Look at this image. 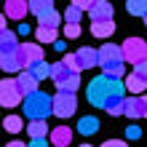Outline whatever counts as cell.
Returning a JSON list of instances; mask_svg holds the SVG:
<instances>
[{
	"label": "cell",
	"instance_id": "obj_6",
	"mask_svg": "<svg viewBox=\"0 0 147 147\" xmlns=\"http://www.w3.org/2000/svg\"><path fill=\"white\" fill-rule=\"evenodd\" d=\"M22 94L13 80H0V107H19Z\"/></svg>",
	"mask_w": 147,
	"mask_h": 147
},
{
	"label": "cell",
	"instance_id": "obj_16",
	"mask_svg": "<svg viewBox=\"0 0 147 147\" xmlns=\"http://www.w3.org/2000/svg\"><path fill=\"white\" fill-rule=\"evenodd\" d=\"M144 88H147V80H144V78H136L134 72H131V75H126V83H123V91H128V94H134V96H142V94H144Z\"/></svg>",
	"mask_w": 147,
	"mask_h": 147
},
{
	"label": "cell",
	"instance_id": "obj_7",
	"mask_svg": "<svg viewBox=\"0 0 147 147\" xmlns=\"http://www.w3.org/2000/svg\"><path fill=\"white\" fill-rule=\"evenodd\" d=\"M120 107H123V115L139 120L147 115V99L144 96H126L123 102H120Z\"/></svg>",
	"mask_w": 147,
	"mask_h": 147
},
{
	"label": "cell",
	"instance_id": "obj_15",
	"mask_svg": "<svg viewBox=\"0 0 147 147\" xmlns=\"http://www.w3.org/2000/svg\"><path fill=\"white\" fill-rule=\"evenodd\" d=\"M72 75H78V72H70V70H67V67H64L62 62H56V64H51V75H48V78L56 83V88H59V86H64V83L70 80Z\"/></svg>",
	"mask_w": 147,
	"mask_h": 147
},
{
	"label": "cell",
	"instance_id": "obj_10",
	"mask_svg": "<svg viewBox=\"0 0 147 147\" xmlns=\"http://www.w3.org/2000/svg\"><path fill=\"white\" fill-rule=\"evenodd\" d=\"M3 16H5V19H11V22H22L24 16H27V3H24V0H8Z\"/></svg>",
	"mask_w": 147,
	"mask_h": 147
},
{
	"label": "cell",
	"instance_id": "obj_11",
	"mask_svg": "<svg viewBox=\"0 0 147 147\" xmlns=\"http://www.w3.org/2000/svg\"><path fill=\"white\" fill-rule=\"evenodd\" d=\"M16 88H19V94H22V99L24 96H30V94H35L38 91V83L35 80H32V75L27 72V70H24V72H19V78H16Z\"/></svg>",
	"mask_w": 147,
	"mask_h": 147
},
{
	"label": "cell",
	"instance_id": "obj_38",
	"mask_svg": "<svg viewBox=\"0 0 147 147\" xmlns=\"http://www.w3.org/2000/svg\"><path fill=\"white\" fill-rule=\"evenodd\" d=\"M19 35H30V24H19ZM16 35V38H19Z\"/></svg>",
	"mask_w": 147,
	"mask_h": 147
},
{
	"label": "cell",
	"instance_id": "obj_4",
	"mask_svg": "<svg viewBox=\"0 0 147 147\" xmlns=\"http://www.w3.org/2000/svg\"><path fill=\"white\" fill-rule=\"evenodd\" d=\"M78 110V96L75 94H64V91H56V96H51V112L59 118V120H67L72 118Z\"/></svg>",
	"mask_w": 147,
	"mask_h": 147
},
{
	"label": "cell",
	"instance_id": "obj_5",
	"mask_svg": "<svg viewBox=\"0 0 147 147\" xmlns=\"http://www.w3.org/2000/svg\"><path fill=\"white\" fill-rule=\"evenodd\" d=\"M16 62H19V70L24 72L30 64L35 62H43V46H38V43H19V48L13 51Z\"/></svg>",
	"mask_w": 147,
	"mask_h": 147
},
{
	"label": "cell",
	"instance_id": "obj_12",
	"mask_svg": "<svg viewBox=\"0 0 147 147\" xmlns=\"http://www.w3.org/2000/svg\"><path fill=\"white\" fill-rule=\"evenodd\" d=\"M70 142H72V128H67V126L51 128V144L54 147H67Z\"/></svg>",
	"mask_w": 147,
	"mask_h": 147
},
{
	"label": "cell",
	"instance_id": "obj_29",
	"mask_svg": "<svg viewBox=\"0 0 147 147\" xmlns=\"http://www.w3.org/2000/svg\"><path fill=\"white\" fill-rule=\"evenodd\" d=\"M80 35V24H64V38L67 40H75Z\"/></svg>",
	"mask_w": 147,
	"mask_h": 147
},
{
	"label": "cell",
	"instance_id": "obj_39",
	"mask_svg": "<svg viewBox=\"0 0 147 147\" xmlns=\"http://www.w3.org/2000/svg\"><path fill=\"white\" fill-rule=\"evenodd\" d=\"M5 147H27V144H22V142H19V139H13V142H8V144H5Z\"/></svg>",
	"mask_w": 147,
	"mask_h": 147
},
{
	"label": "cell",
	"instance_id": "obj_27",
	"mask_svg": "<svg viewBox=\"0 0 147 147\" xmlns=\"http://www.w3.org/2000/svg\"><path fill=\"white\" fill-rule=\"evenodd\" d=\"M126 11L131 16H147V3L144 0H131V3L126 5Z\"/></svg>",
	"mask_w": 147,
	"mask_h": 147
},
{
	"label": "cell",
	"instance_id": "obj_26",
	"mask_svg": "<svg viewBox=\"0 0 147 147\" xmlns=\"http://www.w3.org/2000/svg\"><path fill=\"white\" fill-rule=\"evenodd\" d=\"M35 38H38V46H40V43H56V30H48V27H38Z\"/></svg>",
	"mask_w": 147,
	"mask_h": 147
},
{
	"label": "cell",
	"instance_id": "obj_24",
	"mask_svg": "<svg viewBox=\"0 0 147 147\" xmlns=\"http://www.w3.org/2000/svg\"><path fill=\"white\" fill-rule=\"evenodd\" d=\"M27 11H32L35 16H43V13L54 11V3L51 0H32V3H27Z\"/></svg>",
	"mask_w": 147,
	"mask_h": 147
},
{
	"label": "cell",
	"instance_id": "obj_32",
	"mask_svg": "<svg viewBox=\"0 0 147 147\" xmlns=\"http://www.w3.org/2000/svg\"><path fill=\"white\" fill-rule=\"evenodd\" d=\"M134 75L147 80V62H136V64H134Z\"/></svg>",
	"mask_w": 147,
	"mask_h": 147
},
{
	"label": "cell",
	"instance_id": "obj_23",
	"mask_svg": "<svg viewBox=\"0 0 147 147\" xmlns=\"http://www.w3.org/2000/svg\"><path fill=\"white\" fill-rule=\"evenodd\" d=\"M123 72H126V64L123 62H115V64H105V67H102V75H105V78H112V80H120Z\"/></svg>",
	"mask_w": 147,
	"mask_h": 147
},
{
	"label": "cell",
	"instance_id": "obj_40",
	"mask_svg": "<svg viewBox=\"0 0 147 147\" xmlns=\"http://www.w3.org/2000/svg\"><path fill=\"white\" fill-rule=\"evenodd\" d=\"M3 30H5V16L0 13V32H3Z\"/></svg>",
	"mask_w": 147,
	"mask_h": 147
},
{
	"label": "cell",
	"instance_id": "obj_28",
	"mask_svg": "<svg viewBox=\"0 0 147 147\" xmlns=\"http://www.w3.org/2000/svg\"><path fill=\"white\" fill-rule=\"evenodd\" d=\"M80 19H83V13L78 11V8H72V5H70V8L64 11V22H67V24H78Z\"/></svg>",
	"mask_w": 147,
	"mask_h": 147
},
{
	"label": "cell",
	"instance_id": "obj_30",
	"mask_svg": "<svg viewBox=\"0 0 147 147\" xmlns=\"http://www.w3.org/2000/svg\"><path fill=\"white\" fill-rule=\"evenodd\" d=\"M62 64H64L70 72H78V75H80V70H78V62H75V54H67V56L62 59Z\"/></svg>",
	"mask_w": 147,
	"mask_h": 147
},
{
	"label": "cell",
	"instance_id": "obj_17",
	"mask_svg": "<svg viewBox=\"0 0 147 147\" xmlns=\"http://www.w3.org/2000/svg\"><path fill=\"white\" fill-rule=\"evenodd\" d=\"M27 72L32 75V80H35V83L40 86V80H46V78L51 75V64L46 62V59H43V62H35V64H30V67H27Z\"/></svg>",
	"mask_w": 147,
	"mask_h": 147
},
{
	"label": "cell",
	"instance_id": "obj_22",
	"mask_svg": "<svg viewBox=\"0 0 147 147\" xmlns=\"http://www.w3.org/2000/svg\"><path fill=\"white\" fill-rule=\"evenodd\" d=\"M3 128L8 134H19V131H24V120L19 115H5L3 118Z\"/></svg>",
	"mask_w": 147,
	"mask_h": 147
},
{
	"label": "cell",
	"instance_id": "obj_1",
	"mask_svg": "<svg viewBox=\"0 0 147 147\" xmlns=\"http://www.w3.org/2000/svg\"><path fill=\"white\" fill-rule=\"evenodd\" d=\"M86 99H88L94 107H99V110H107L112 105H120V102L126 99L123 80H112V78L96 75L88 83V88H86Z\"/></svg>",
	"mask_w": 147,
	"mask_h": 147
},
{
	"label": "cell",
	"instance_id": "obj_19",
	"mask_svg": "<svg viewBox=\"0 0 147 147\" xmlns=\"http://www.w3.org/2000/svg\"><path fill=\"white\" fill-rule=\"evenodd\" d=\"M115 32V22H91V35L94 38H110Z\"/></svg>",
	"mask_w": 147,
	"mask_h": 147
},
{
	"label": "cell",
	"instance_id": "obj_13",
	"mask_svg": "<svg viewBox=\"0 0 147 147\" xmlns=\"http://www.w3.org/2000/svg\"><path fill=\"white\" fill-rule=\"evenodd\" d=\"M75 62H78V70H91V67H96V51L94 48H80L75 54Z\"/></svg>",
	"mask_w": 147,
	"mask_h": 147
},
{
	"label": "cell",
	"instance_id": "obj_34",
	"mask_svg": "<svg viewBox=\"0 0 147 147\" xmlns=\"http://www.w3.org/2000/svg\"><path fill=\"white\" fill-rule=\"evenodd\" d=\"M102 147H128L123 139H107V142H102Z\"/></svg>",
	"mask_w": 147,
	"mask_h": 147
},
{
	"label": "cell",
	"instance_id": "obj_36",
	"mask_svg": "<svg viewBox=\"0 0 147 147\" xmlns=\"http://www.w3.org/2000/svg\"><path fill=\"white\" fill-rule=\"evenodd\" d=\"M30 147H48V142H46V139H32Z\"/></svg>",
	"mask_w": 147,
	"mask_h": 147
},
{
	"label": "cell",
	"instance_id": "obj_41",
	"mask_svg": "<svg viewBox=\"0 0 147 147\" xmlns=\"http://www.w3.org/2000/svg\"><path fill=\"white\" fill-rule=\"evenodd\" d=\"M80 147H91V144H80Z\"/></svg>",
	"mask_w": 147,
	"mask_h": 147
},
{
	"label": "cell",
	"instance_id": "obj_3",
	"mask_svg": "<svg viewBox=\"0 0 147 147\" xmlns=\"http://www.w3.org/2000/svg\"><path fill=\"white\" fill-rule=\"evenodd\" d=\"M120 48V62H128V64H136V62H147V43L142 38H128L123 40Z\"/></svg>",
	"mask_w": 147,
	"mask_h": 147
},
{
	"label": "cell",
	"instance_id": "obj_2",
	"mask_svg": "<svg viewBox=\"0 0 147 147\" xmlns=\"http://www.w3.org/2000/svg\"><path fill=\"white\" fill-rule=\"evenodd\" d=\"M22 110H24V115L30 120H46L51 115V96L38 88L35 94H30V96L22 99Z\"/></svg>",
	"mask_w": 147,
	"mask_h": 147
},
{
	"label": "cell",
	"instance_id": "obj_9",
	"mask_svg": "<svg viewBox=\"0 0 147 147\" xmlns=\"http://www.w3.org/2000/svg\"><path fill=\"white\" fill-rule=\"evenodd\" d=\"M88 16H91V22H110L112 19V5L105 3V0H94L91 8H88Z\"/></svg>",
	"mask_w": 147,
	"mask_h": 147
},
{
	"label": "cell",
	"instance_id": "obj_33",
	"mask_svg": "<svg viewBox=\"0 0 147 147\" xmlns=\"http://www.w3.org/2000/svg\"><path fill=\"white\" fill-rule=\"evenodd\" d=\"M91 3H94V0H75V3H72V8H78V11H88V8H91Z\"/></svg>",
	"mask_w": 147,
	"mask_h": 147
},
{
	"label": "cell",
	"instance_id": "obj_21",
	"mask_svg": "<svg viewBox=\"0 0 147 147\" xmlns=\"http://www.w3.org/2000/svg\"><path fill=\"white\" fill-rule=\"evenodd\" d=\"M59 24H62V16H59L56 11H48V13L38 16V27H48V30H56Z\"/></svg>",
	"mask_w": 147,
	"mask_h": 147
},
{
	"label": "cell",
	"instance_id": "obj_35",
	"mask_svg": "<svg viewBox=\"0 0 147 147\" xmlns=\"http://www.w3.org/2000/svg\"><path fill=\"white\" fill-rule=\"evenodd\" d=\"M107 115H112V118L123 115V107H120V105H112V107H107Z\"/></svg>",
	"mask_w": 147,
	"mask_h": 147
},
{
	"label": "cell",
	"instance_id": "obj_31",
	"mask_svg": "<svg viewBox=\"0 0 147 147\" xmlns=\"http://www.w3.org/2000/svg\"><path fill=\"white\" fill-rule=\"evenodd\" d=\"M139 136H142V128L136 126V123L126 126V139H139Z\"/></svg>",
	"mask_w": 147,
	"mask_h": 147
},
{
	"label": "cell",
	"instance_id": "obj_20",
	"mask_svg": "<svg viewBox=\"0 0 147 147\" xmlns=\"http://www.w3.org/2000/svg\"><path fill=\"white\" fill-rule=\"evenodd\" d=\"M24 131H27L32 139H46L48 126H46V120H30V126H24Z\"/></svg>",
	"mask_w": 147,
	"mask_h": 147
},
{
	"label": "cell",
	"instance_id": "obj_14",
	"mask_svg": "<svg viewBox=\"0 0 147 147\" xmlns=\"http://www.w3.org/2000/svg\"><path fill=\"white\" fill-rule=\"evenodd\" d=\"M19 38H16V32L11 30H3L0 32V56H5V54H13L16 48H19V43H16Z\"/></svg>",
	"mask_w": 147,
	"mask_h": 147
},
{
	"label": "cell",
	"instance_id": "obj_8",
	"mask_svg": "<svg viewBox=\"0 0 147 147\" xmlns=\"http://www.w3.org/2000/svg\"><path fill=\"white\" fill-rule=\"evenodd\" d=\"M120 62V48L112 46V43H105L99 51H96V67H105V64H115Z\"/></svg>",
	"mask_w": 147,
	"mask_h": 147
},
{
	"label": "cell",
	"instance_id": "obj_18",
	"mask_svg": "<svg viewBox=\"0 0 147 147\" xmlns=\"http://www.w3.org/2000/svg\"><path fill=\"white\" fill-rule=\"evenodd\" d=\"M75 128H78L83 136H91V134H96V131H99V120L94 118V115H83L80 120H78V126H75Z\"/></svg>",
	"mask_w": 147,
	"mask_h": 147
},
{
	"label": "cell",
	"instance_id": "obj_25",
	"mask_svg": "<svg viewBox=\"0 0 147 147\" xmlns=\"http://www.w3.org/2000/svg\"><path fill=\"white\" fill-rule=\"evenodd\" d=\"M0 70H3V72H22V70H19V62H16L13 54L0 56Z\"/></svg>",
	"mask_w": 147,
	"mask_h": 147
},
{
	"label": "cell",
	"instance_id": "obj_37",
	"mask_svg": "<svg viewBox=\"0 0 147 147\" xmlns=\"http://www.w3.org/2000/svg\"><path fill=\"white\" fill-rule=\"evenodd\" d=\"M54 48H56V51H59V54H62V51H64V48H67V43H64V40H59V38H56V43H54Z\"/></svg>",
	"mask_w": 147,
	"mask_h": 147
}]
</instances>
